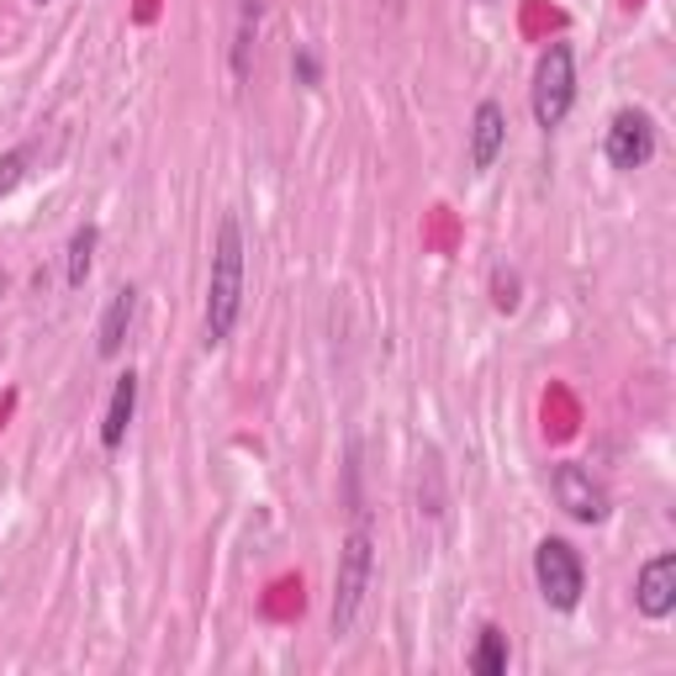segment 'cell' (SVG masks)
<instances>
[{"label": "cell", "mask_w": 676, "mask_h": 676, "mask_svg": "<svg viewBox=\"0 0 676 676\" xmlns=\"http://www.w3.org/2000/svg\"><path fill=\"white\" fill-rule=\"evenodd\" d=\"M244 312V228L228 212L217 222L212 280H207V344H222Z\"/></svg>", "instance_id": "1"}, {"label": "cell", "mask_w": 676, "mask_h": 676, "mask_svg": "<svg viewBox=\"0 0 676 676\" xmlns=\"http://www.w3.org/2000/svg\"><path fill=\"white\" fill-rule=\"evenodd\" d=\"M370 570H376V555H370V534L354 529L344 550H339V581H333V613H328V629L333 640H344L359 619V602H365V587H370Z\"/></svg>", "instance_id": "2"}, {"label": "cell", "mask_w": 676, "mask_h": 676, "mask_svg": "<svg viewBox=\"0 0 676 676\" xmlns=\"http://www.w3.org/2000/svg\"><path fill=\"white\" fill-rule=\"evenodd\" d=\"M570 101H576V54H570V43H550L534 69V122L544 133L561 128Z\"/></svg>", "instance_id": "3"}, {"label": "cell", "mask_w": 676, "mask_h": 676, "mask_svg": "<svg viewBox=\"0 0 676 676\" xmlns=\"http://www.w3.org/2000/svg\"><path fill=\"white\" fill-rule=\"evenodd\" d=\"M534 581H540L544 602L555 608V613H570L581 592H587V570H581V555L570 550L566 540H544L534 550Z\"/></svg>", "instance_id": "4"}, {"label": "cell", "mask_w": 676, "mask_h": 676, "mask_svg": "<svg viewBox=\"0 0 676 676\" xmlns=\"http://www.w3.org/2000/svg\"><path fill=\"white\" fill-rule=\"evenodd\" d=\"M550 491H555V502L566 508L576 523H602L608 518V491L592 481V470H581V465H555L550 470Z\"/></svg>", "instance_id": "5"}, {"label": "cell", "mask_w": 676, "mask_h": 676, "mask_svg": "<svg viewBox=\"0 0 676 676\" xmlns=\"http://www.w3.org/2000/svg\"><path fill=\"white\" fill-rule=\"evenodd\" d=\"M655 159V122L645 111H619L608 128V164L613 169H645Z\"/></svg>", "instance_id": "6"}, {"label": "cell", "mask_w": 676, "mask_h": 676, "mask_svg": "<svg viewBox=\"0 0 676 676\" xmlns=\"http://www.w3.org/2000/svg\"><path fill=\"white\" fill-rule=\"evenodd\" d=\"M634 608H640L645 619H666L676 608V555L672 550L655 555V561H645L640 581H634Z\"/></svg>", "instance_id": "7"}, {"label": "cell", "mask_w": 676, "mask_h": 676, "mask_svg": "<svg viewBox=\"0 0 676 676\" xmlns=\"http://www.w3.org/2000/svg\"><path fill=\"white\" fill-rule=\"evenodd\" d=\"M502 143H508V117H502L497 101H481L476 117H470V169L487 175L497 154H502Z\"/></svg>", "instance_id": "8"}, {"label": "cell", "mask_w": 676, "mask_h": 676, "mask_svg": "<svg viewBox=\"0 0 676 676\" xmlns=\"http://www.w3.org/2000/svg\"><path fill=\"white\" fill-rule=\"evenodd\" d=\"M133 412H137V376L128 370V376H117L107 418H101V450H107V455L122 450V439H128V429H133Z\"/></svg>", "instance_id": "9"}, {"label": "cell", "mask_w": 676, "mask_h": 676, "mask_svg": "<svg viewBox=\"0 0 676 676\" xmlns=\"http://www.w3.org/2000/svg\"><path fill=\"white\" fill-rule=\"evenodd\" d=\"M133 312H137L133 286L111 291V307H107V318H101V333H96V354H101V359H117V354H122V339H128V328H133Z\"/></svg>", "instance_id": "10"}, {"label": "cell", "mask_w": 676, "mask_h": 676, "mask_svg": "<svg viewBox=\"0 0 676 676\" xmlns=\"http://www.w3.org/2000/svg\"><path fill=\"white\" fill-rule=\"evenodd\" d=\"M470 672L476 676H508V634L502 629H481V640L470 650Z\"/></svg>", "instance_id": "11"}, {"label": "cell", "mask_w": 676, "mask_h": 676, "mask_svg": "<svg viewBox=\"0 0 676 676\" xmlns=\"http://www.w3.org/2000/svg\"><path fill=\"white\" fill-rule=\"evenodd\" d=\"M96 244H101V233L85 222V228H75V239H69V270H64V280L80 291L85 275H90V254H96Z\"/></svg>", "instance_id": "12"}, {"label": "cell", "mask_w": 676, "mask_h": 676, "mask_svg": "<svg viewBox=\"0 0 676 676\" xmlns=\"http://www.w3.org/2000/svg\"><path fill=\"white\" fill-rule=\"evenodd\" d=\"M32 159H37V143H22V148H11V154L0 159V201H5L11 190H16L22 180H27Z\"/></svg>", "instance_id": "13"}, {"label": "cell", "mask_w": 676, "mask_h": 676, "mask_svg": "<svg viewBox=\"0 0 676 676\" xmlns=\"http://www.w3.org/2000/svg\"><path fill=\"white\" fill-rule=\"evenodd\" d=\"M291 69H297L301 85H318V58H312V54H297V64H291Z\"/></svg>", "instance_id": "14"}, {"label": "cell", "mask_w": 676, "mask_h": 676, "mask_svg": "<svg viewBox=\"0 0 676 676\" xmlns=\"http://www.w3.org/2000/svg\"><path fill=\"white\" fill-rule=\"evenodd\" d=\"M37 5H48V0H37Z\"/></svg>", "instance_id": "15"}]
</instances>
